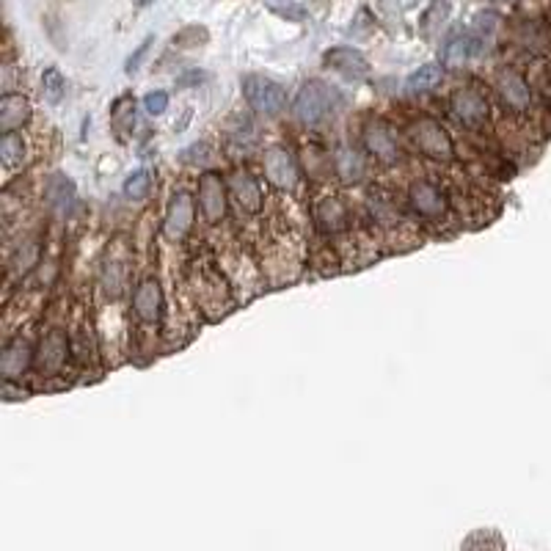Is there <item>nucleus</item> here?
<instances>
[{
	"mask_svg": "<svg viewBox=\"0 0 551 551\" xmlns=\"http://www.w3.org/2000/svg\"><path fill=\"white\" fill-rule=\"evenodd\" d=\"M229 190L234 196V202L243 213L248 216H254L262 210V188L260 182L254 179L252 171H245V169H237L232 177H229Z\"/></svg>",
	"mask_w": 551,
	"mask_h": 551,
	"instance_id": "12",
	"label": "nucleus"
},
{
	"mask_svg": "<svg viewBox=\"0 0 551 551\" xmlns=\"http://www.w3.org/2000/svg\"><path fill=\"white\" fill-rule=\"evenodd\" d=\"M323 64L334 72H339L347 80H364L370 78V61L354 47H331L323 56Z\"/></svg>",
	"mask_w": 551,
	"mask_h": 551,
	"instance_id": "9",
	"label": "nucleus"
},
{
	"mask_svg": "<svg viewBox=\"0 0 551 551\" xmlns=\"http://www.w3.org/2000/svg\"><path fill=\"white\" fill-rule=\"evenodd\" d=\"M0 158H4L6 171H14L17 166L25 163V141L17 133H4V141H0Z\"/></svg>",
	"mask_w": 551,
	"mask_h": 551,
	"instance_id": "23",
	"label": "nucleus"
},
{
	"mask_svg": "<svg viewBox=\"0 0 551 551\" xmlns=\"http://www.w3.org/2000/svg\"><path fill=\"white\" fill-rule=\"evenodd\" d=\"M149 44H152V39H146V41L135 50V56H130V61H127V75H135V72H138V67H141V61H143V56H146Z\"/></svg>",
	"mask_w": 551,
	"mask_h": 551,
	"instance_id": "31",
	"label": "nucleus"
},
{
	"mask_svg": "<svg viewBox=\"0 0 551 551\" xmlns=\"http://www.w3.org/2000/svg\"><path fill=\"white\" fill-rule=\"evenodd\" d=\"M198 210L207 224H221L226 218V188L218 174H205L198 179Z\"/></svg>",
	"mask_w": 551,
	"mask_h": 551,
	"instance_id": "6",
	"label": "nucleus"
},
{
	"mask_svg": "<svg viewBox=\"0 0 551 551\" xmlns=\"http://www.w3.org/2000/svg\"><path fill=\"white\" fill-rule=\"evenodd\" d=\"M31 359H36L33 350H31V342L17 336L4 347V356H0V372H4V378L12 383L14 378H20L28 370Z\"/></svg>",
	"mask_w": 551,
	"mask_h": 551,
	"instance_id": "15",
	"label": "nucleus"
},
{
	"mask_svg": "<svg viewBox=\"0 0 551 551\" xmlns=\"http://www.w3.org/2000/svg\"><path fill=\"white\" fill-rule=\"evenodd\" d=\"M67 356H69V344H67V336L61 331H50L39 347V356H36V367L41 375H56L61 372V367L67 364Z\"/></svg>",
	"mask_w": 551,
	"mask_h": 551,
	"instance_id": "13",
	"label": "nucleus"
},
{
	"mask_svg": "<svg viewBox=\"0 0 551 551\" xmlns=\"http://www.w3.org/2000/svg\"><path fill=\"white\" fill-rule=\"evenodd\" d=\"M409 135L414 141V146L419 149L422 155H427L430 161H438V163H446L455 158V146H453V138L444 130L441 122L436 119H417L409 124Z\"/></svg>",
	"mask_w": 551,
	"mask_h": 551,
	"instance_id": "2",
	"label": "nucleus"
},
{
	"mask_svg": "<svg viewBox=\"0 0 551 551\" xmlns=\"http://www.w3.org/2000/svg\"><path fill=\"white\" fill-rule=\"evenodd\" d=\"M133 312L141 323H158L163 312V289L158 279H143L133 295Z\"/></svg>",
	"mask_w": 551,
	"mask_h": 551,
	"instance_id": "11",
	"label": "nucleus"
},
{
	"mask_svg": "<svg viewBox=\"0 0 551 551\" xmlns=\"http://www.w3.org/2000/svg\"><path fill=\"white\" fill-rule=\"evenodd\" d=\"M548 114H551V111H548Z\"/></svg>",
	"mask_w": 551,
	"mask_h": 551,
	"instance_id": "33",
	"label": "nucleus"
},
{
	"mask_svg": "<svg viewBox=\"0 0 551 551\" xmlns=\"http://www.w3.org/2000/svg\"><path fill=\"white\" fill-rule=\"evenodd\" d=\"M198 41H207V31L198 28V25H190V28H185L179 36H174V44H177V47H196Z\"/></svg>",
	"mask_w": 551,
	"mask_h": 551,
	"instance_id": "29",
	"label": "nucleus"
},
{
	"mask_svg": "<svg viewBox=\"0 0 551 551\" xmlns=\"http://www.w3.org/2000/svg\"><path fill=\"white\" fill-rule=\"evenodd\" d=\"M449 9H453V0H433L430 4V9L422 14V23H419V28H422V33H433V31H438L444 23H446V17H449Z\"/></svg>",
	"mask_w": 551,
	"mask_h": 551,
	"instance_id": "25",
	"label": "nucleus"
},
{
	"mask_svg": "<svg viewBox=\"0 0 551 551\" xmlns=\"http://www.w3.org/2000/svg\"><path fill=\"white\" fill-rule=\"evenodd\" d=\"M441 78H444V69H441L438 64H425V67H419L417 72L409 75V80H406V91H409V94H425V91H433V88L441 83Z\"/></svg>",
	"mask_w": 551,
	"mask_h": 551,
	"instance_id": "22",
	"label": "nucleus"
},
{
	"mask_svg": "<svg viewBox=\"0 0 551 551\" xmlns=\"http://www.w3.org/2000/svg\"><path fill=\"white\" fill-rule=\"evenodd\" d=\"M496 88H499V94H502L505 106L513 108V111H527L529 103H532V91H529L527 80L513 69H505L502 75H499Z\"/></svg>",
	"mask_w": 551,
	"mask_h": 551,
	"instance_id": "16",
	"label": "nucleus"
},
{
	"mask_svg": "<svg viewBox=\"0 0 551 551\" xmlns=\"http://www.w3.org/2000/svg\"><path fill=\"white\" fill-rule=\"evenodd\" d=\"M268 9L287 23H304L307 20V9L300 6L298 0H268Z\"/></svg>",
	"mask_w": 551,
	"mask_h": 551,
	"instance_id": "27",
	"label": "nucleus"
},
{
	"mask_svg": "<svg viewBox=\"0 0 551 551\" xmlns=\"http://www.w3.org/2000/svg\"><path fill=\"white\" fill-rule=\"evenodd\" d=\"M143 108L152 116H161L169 108V94L166 91H149L146 99H143Z\"/></svg>",
	"mask_w": 551,
	"mask_h": 551,
	"instance_id": "30",
	"label": "nucleus"
},
{
	"mask_svg": "<svg viewBox=\"0 0 551 551\" xmlns=\"http://www.w3.org/2000/svg\"><path fill=\"white\" fill-rule=\"evenodd\" d=\"M315 221H317V226L323 232L334 234V232H342L347 226L350 213H347V207L339 202L336 196H326V198H320L317 207H315Z\"/></svg>",
	"mask_w": 551,
	"mask_h": 551,
	"instance_id": "18",
	"label": "nucleus"
},
{
	"mask_svg": "<svg viewBox=\"0 0 551 551\" xmlns=\"http://www.w3.org/2000/svg\"><path fill=\"white\" fill-rule=\"evenodd\" d=\"M364 146H367V152L381 161V163H394L399 158V143H397V133L391 130L389 122L383 119H370L364 124Z\"/></svg>",
	"mask_w": 551,
	"mask_h": 551,
	"instance_id": "4",
	"label": "nucleus"
},
{
	"mask_svg": "<svg viewBox=\"0 0 551 551\" xmlns=\"http://www.w3.org/2000/svg\"><path fill=\"white\" fill-rule=\"evenodd\" d=\"M409 202L411 207L425 216V218H441L446 213V193L430 182V179H417L411 182V190H409Z\"/></svg>",
	"mask_w": 551,
	"mask_h": 551,
	"instance_id": "10",
	"label": "nucleus"
},
{
	"mask_svg": "<svg viewBox=\"0 0 551 551\" xmlns=\"http://www.w3.org/2000/svg\"><path fill=\"white\" fill-rule=\"evenodd\" d=\"M265 177L273 188L281 190H295L298 188V163L289 149L284 146H271L265 152Z\"/></svg>",
	"mask_w": 551,
	"mask_h": 551,
	"instance_id": "5",
	"label": "nucleus"
},
{
	"mask_svg": "<svg viewBox=\"0 0 551 551\" xmlns=\"http://www.w3.org/2000/svg\"><path fill=\"white\" fill-rule=\"evenodd\" d=\"M135 4H138V6L143 9V6H149V4H152V0H135Z\"/></svg>",
	"mask_w": 551,
	"mask_h": 551,
	"instance_id": "32",
	"label": "nucleus"
},
{
	"mask_svg": "<svg viewBox=\"0 0 551 551\" xmlns=\"http://www.w3.org/2000/svg\"><path fill=\"white\" fill-rule=\"evenodd\" d=\"M111 124H114L116 135H119L122 141H127V135H130L133 127H135V99H133L130 94L119 96L116 103L111 106Z\"/></svg>",
	"mask_w": 551,
	"mask_h": 551,
	"instance_id": "21",
	"label": "nucleus"
},
{
	"mask_svg": "<svg viewBox=\"0 0 551 551\" xmlns=\"http://www.w3.org/2000/svg\"><path fill=\"white\" fill-rule=\"evenodd\" d=\"M419 4H422V0H378L381 12H383V14H389V17H399V14H406V12L417 9Z\"/></svg>",
	"mask_w": 551,
	"mask_h": 551,
	"instance_id": "28",
	"label": "nucleus"
},
{
	"mask_svg": "<svg viewBox=\"0 0 551 551\" xmlns=\"http://www.w3.org/2000/svg\"><path fill=\"white\" fill-rule=\"evenodd\" d=\"M44 202L53 213H67L69 205L75 202V182L64 174H56L44 188Z\"/></svg>",
	"mask_w": 551,
	"mask_h": 551,
	"instance_id": "19",
	"label": "nucleus"
},
{
	"mask_svg": "<svg viewBox=\"0 0 551 551\" xmlns=\"http://www.w3.org/2000/svg\"><path fill=\"white\" fill-rule=\"evenodd\" d=\"M149 190H152V174H149L146 169H138L127 177L124 182V196L133 198V202H143V198L149 196Z\"/></svg>",
	"mask_w": 551,
	"mask_h": 551,
	"instance_id": "26",
	"label": "nucleus"
},
{
	"mask_svg": "<svg viewBox=\"0 0 551 551\" xmlns=\"http://www.w3.org/2000/svg\"><path fill=\"white\" fill-rule=\"evenodd\" d=\"M243 94H245V103L262 116H276L287 106V91L265 75H245Z\"/></svg>",
	"mask_w": 551,
	"mask_h": 551,
	"instance_id": "3",
	"label": "nucleus"
},
{
	"mask_svg": "<svg viewBox=\"0 0 551 551\" xmlns=\"http://www.w3.org/2000/svg\"><path fill=\"white\" fill-rule=\"evenodd\" d=\"M334 171H336V177H339L342 182L354 185V182H362L367 166H364V161H362V155L356 152V149L342 146L339 152L334 155Z\"/></svg>",
	"mask_w": 551,
	"mask_h": 551,
	"instance_id": "20",
	"label": "nucleus"
},
{
	"mask_svg": "<svg viewBox=\"0 0 551 551\" xmlns=\"http://www.w3.org/2000/svg\"><path fill=\"white\" fill-rule=\"evenodd\" d=\"M449 114H453L464 127H482L488 122V103L480 91L461 88L449 99Z\"/></svg>",
	"mask_w": 551,
	"mask_h": 551,
	"instance_id": "7",
	"label": "nucleus"
},
{
	"mask_svg": "<svg viewBox=\"0 0 551 551\" xmlns=\"http://www.w3.org/2000/svg\"><path fill=\"white\" fill-rule=\"evenodd\" d=\"M41 91H44V99L50 106H59L64 99V91H67V80L64 75L56 69V67H47L41 72Z\"/></svg>",
	"mask_w": 551,
	"mask_h": 551,
	"instance_id": "24",
	"label": "nucleus"
},
{
	"mask_svg": "<svg viewBox=\"0 0 551 551\" xmlns=\"http://www.w3.org/2000/svg\"><path fill=\"white\" fill-rule=\"evenodd\" d=\"M334 106H336V91L323 80H309L295 94L292 114L300 124L315 127L334 111Z\"/></svg>",
	"mask_w": 551,
	"mask_h": 551,
	"instance_id": "1",
	"label": "nucleus"
},
{
	"mask_svg": "<svg viewBox=\"0 0 551 551\" xmlns=\"http://www.w3.org/2000/svg\"><path fill=\"white\" fill-rule=\"evenodd\" d=\"M31 119V103L28 96L23 94H4V99H0V127H4V133H14L17 127H23L25 122Z\"/></svg>",
	"mask_w": 551,
	"mask_h": 551,
	"instance_id": "17",
	"label": "nucleus"
},
{
	"mask_svg": "<svg viewBox=\"0 0 551 551\" xmlns=\"http://www.w3.org/2000/svg\"><path fill=\"white\" fill-rule=\"evenodd\" d=\"M190 229H193V196L188 190H177L163 218V234L169 240H185Z\"/></svg>",
	"mask_w": 551,
	"mask_h": 551,
	"instance_id": "8",
	"label": "nucleus"
},
{
	"mask_svg": "<svg viewBox=\"0 0 551 551\" xmlns=\"http://www.w3.org/2000/svg\"><path fill=\"white\" fill-rule=\"evenodd\" d=\"M480 50H482V36L464 31V33L449 36V41L441 50V61L444 67H464L466 61H472L480 53Z\"/></svg>",
	"mask_w": 551,
	"mask_h": 551,
	"instance_id": "14",
	"label": "nucleus"
}]
</instances>
